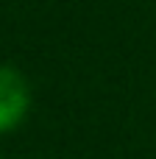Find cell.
<instances>
[{
	"label": "cell",
	"mask_w": 156,
	"mask_h": 159,
	"mask_svg": "<svg viewBox=\"0 0 156 159\" xmlns=\"http://www.w3.org/2000/svg\"><path fill=\"white\" fill-rule=\"evenodd\" d=\"M28 112V84L25 78L11 70L0 67V131L14 129Z\"/></svg>",
	"instance_id": "6da1fadb"
}]
</instances>
